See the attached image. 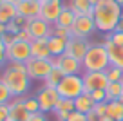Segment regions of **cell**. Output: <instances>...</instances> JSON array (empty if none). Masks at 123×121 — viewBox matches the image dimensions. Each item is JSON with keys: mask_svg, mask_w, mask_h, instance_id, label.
I'll list each match as a JSON object with an SVG mask.
<instances>
[{"mask_svg": "<svg viewBox=\"0 0 123 121\" xmlns=\"http://www.w3.org/2000/svg\"><path fill=\"white\" fill-rule=\"evenodd\" d=\"M123 15V7L114 2V0H103L100 4L94 6V24H96V31L109 34L112 31H116L119 20Z\"/></svg>", "mask_w": 123, "mask_h": 121, "instance_id": "1", "label": "cell"}, {"mask_svg": "<svg viewBox=\"0 0 123 121\" xmlns=\"http://www.w3.org/2000/svg\"><path fill=\"white\" fill-rule=\"evenodd\" d=\"M0 79L7 85L13 98H25V94L31 91V81H33L27 76V71H16V69H13L7 63H6V69L2 72Z\"/></svg>", "mask_w": 123, "mask_h": 121, "instance_id": "2", "label": "cell"}, {"mask_svg": "<svg viewBox=\"0 0 123 121\" xmlns=\"http://www.w3.org/2000/svg\"><path fill=\"white\" fill-rule=\"evenodd\" d=\"M111 65L109 54L103 43H91L85 58L81 60V69L83 72H105Z\"/></svg>", "mask_w": 123, "mask_h": 121, "instance_id": "3", "label": "cell"}, {"mask_svg": "<svg viewBox=\"0 0 123 121\" xmlns=\"http://www.w3.org/2000/svg\"><path fill=\"white\" fill-rule=\"evenodd\" d=\"M60 98H65V99H76L78 96H81L85 92L83 87V78L81 74H71L65 76V78L60 81V85L56 87Z\"/></svg>", "mask_w": 123, "mask_h": 121, "instance_id": "4", "label": "cell"}, {"mask_svg": "<svg viewBox=\"0 0 123 121\" xmlns=\"http://www.w3.org/2000/svg\"><path fill=\"white\" fill-rule=\"evenodd\" d=\"M53 61L49 60H36V58H31L29 61L25 63V71H27V76L31 79H45L49 76V72L53 71Z\"/></svg>", "mask_w": 123, "mask_h": 121, "instance_id": "5", "label": "cell"}, {"mask_svg": "<svg viewBox=\"0 0 123 121\" xmlns=\"http://www.w3.org/2000/svg\"><path fill=\"white\" fill-rule=\"evenodd\" d=\"M6 60L7 61H18L27 63L31 60V42H16L6 49Z\"/></svg>", "mask_w": 123, "mask_h": 121, "instance_id": "6", "label": "cell"}, {"mask_svg": "<svg viewBox=\"0 0 123 121\" xmlns=\"http://www.w3.org/2000/svg\"><path fill=\"white\" fill-rule=\"evenodd\" d=\"M35 96H36V99H38V103H40V112H43V114L53 112L56 103H58V99H60V94H58L56 89L45 87V85H43L42 89H38Z\"/></svg>", "mask_w": 123, "mask_h": 121, "instance_id": "7", "label": "cell"}, {"mask_svg": "<svg viewBox=\"0 0 123 121\" xmlns=\"http://www.w3.org/2000/svg\"><path fill=\"white\" fill-rule=\"evenodd\" d=\"M25 31L29 33L31 40H40V38H51L53 36V25L47 24L45 20H42L40 16L35 20H27Z\"/></svg>", "mask_w": 123, "mask_h": 121, "instance_id": "8", "label": "cell"}, {"mask_svg": "<svg viewBox=\"0 0 123 121\" xmlns=\"http://www.w3.org/2000/svg\"><path fill=\"white\" fill-rule=\"evenodd\" d=\"M96 31V24L92 16H78L71 25V36L73 38H89Z\"/></svg>", "mask_w": 123, "mask_h": 121, "instance_id": "9", "label": "cell"}, {"mask_svg": "<svg viewBox=\"0 0 123 121\" xmlns=\"http://www.w3.org/2000/svg\"><path fill=\"white\" fill-rule=\"evenodd\" d=\"M83 78V87L85 92H92V91H105L109 85V79L105 72H81Z\"/></svg>", "mask_w": 123, "mask_h": 121, "instance_id": "10", "label": "cell"}, {"mask_svg": "<svg viewBox=\"0 0 123 121\" xmlns=\"http://www.w3.org/2000/svg\"><path fill=\"white\" fill-rule=\"evenodd\" d=\"M51 61H53L54 67H60L65 76L83 72V69H81V61H78L76 58L69 56V54H62V56H58V58H51Z\"/></svg>", "mask_w": 123, "mask_h": 121, "instance_id": "11", "label": "cell"}, {"mask_svg": "<svg viewBox=\"0 0 123 121\" xmlns=\"http://www.w3.org/2000/svg\"><path fill=\"white\" fill-rule=\"evenodd\" d=\"M89 47H91V43L87 42V38H71L67 42L65 54H69V56L76 58L78 61H81L85 58V54H87Z\"/></svg>", "mask_w": 123, "mask_h": 121, "instance_id": "12", "label": "cell"}, {"mask_svg": "<svg viewBox=\"0 0 123 121\" xmlns=\"http://www.w3.org/2000/svg\"><path fill=\"white\" fill-rule=\"evenodd\" d=\"M63 4L62 0H54V2H42V11H40V18L45 20L47 24L54 25L58 22V16H60Z\"/></svg>", "mask_w": 123, "mask_h": 121, "instance_id": "13", "label": "cell"}, {"mask_svg": "<svg viewBox=\"0 0 123 121\" xmlns=\"http://www.w3.org/2000/svg\"><path fill=\"white\" fill-rule=\"evenodd\" d=\"M16 11L20 16H24L25 20H35L40 16L42 11V2H36V0H22L16 4Z\"/></svg>", "mask_w": 123, "mask_h": 121, "instance_id": "14", "label": "cell"}, {"mask_svg": "<svg viewBox=\"0 0 123 121\" xmlns=\"http://www.w3.org/2000/svg\"><path fill=\"white\" fill-rule=\"evenodd\" d=\"M9 116L7 121H27L31 114L27 112L25 105H24V98H15L9 103Z\"/></svg>", "mask_w": 123, "mask_h": 121, "instance_id": "15", "label": "cell"}, {"mask_svg": "<svg viewBox=\"0 0 123 121\" xmlns=\"http://www.w3.org/2000/svg\"><path fill=\"white\" fill-rule=\"evenodd\" d=\"M103 45H105V49H107L111 65L123 69V45H116V43L111 42L107 36H105V43H103Z\"/></svg>", "mask_w": 123, "mask_h": 121, "instance_id": "16", "label": "cell"}, {"mask_svg": "<svg viewBox=\"0 0 123 121\" xmlns=\"http://www.w3.org/2000/svg\"><path fill=\"white\" fill-rule=\"evenodd\" d=\"M31 58H36V60H49L51 58L49 47H47V38L31 40Z\"/></svg>", "mask_w": 123, "mask_h": 121, "instance_id": "17", "label": "cell"}, {"mask_svg": "<svg viewBox=\"0 0 123 121\" xmlns=\"http://www.w3.org/2000/svg\"><path fill=\"white\" fill-rule=\"evenodd\" d=\"M69 7L73 9V13L78 16H94V6L89 0H71Z\"/></svg>", "mask_w": 123, "mask_h": 121, "instance_id": "18", "label": "cell"}, {"mask_svg": "<svg viewBox=\"0 0 123 121\" xmlns=\"http://www.w3.org/2000/svg\"><path fill=\"white\" fill-rule=\"evenodd\" d=\"M47 47H49V53H51V58H58L62 54H65V47H67V40L60 36H51L47 38Z\"/></svg>", "mask_w": 123, "mask_h": 121, "instance_id": "19", "label": "cell"}, {"mask_svg": "<svg viewBox=\"0 0 123 121\" xmlns=\"http://www.w3.org/2000/svg\"><path fill=\"white\" fill-rule=\"evenodd\" d=\"M94 99L91 98V94L89 92H83L81 96H78L76 99H74V110L80 114H89L91 110H94Z\"/></svg>", "mask_w": 123, "mask_h": 121, "instance_id": "20", "label": "cell"}, {"mask_svg": "<svg viewBox=\"0 0 123 121\" xmlns=\"http://www.w3.org/2000/svg\"><path fill=\"white\" fill-rule=\"evenodd\" d=\"M16 15H18V11H16L15 4H11V2H4V4L0 6V24L7 25Z\"/></svg>", "mask_w": 123, "mask_h": 121, "instance_id": "21", "label": "cell"}, {"mask_svg": "<svg viewBox=\"0 0 123 121\" xmlns=\"http://www.w3.org/2000/svg\"><path fill=\"white\" fill-rule=\"evenodd\" d=\"M74 20H76V15L73 13V9H71L69 6H63L60 16H58V22L54 24V25H60V27H67V29H71V25L74 24Z\"/></svg>", "mask_w": 123, "mask_h": 121, "instance_id": "22", "label": "cell"}, {"mask_svg": "<svg viewBox=\"0 0 123 121\" xmlns=\"http://www.w3.org/2000/svg\"><path fill=\"white\" fill-rule=\"evenodd\" d=\"M63 78H65L63 71H62L60 67H53V71L49 72V76L43 79V85H45V87H51V89H56Z\"/></svg>", "mask_w": 123, "mask_h": 121, "instance_id": "23", "label": "cell"}, {"mask_svg": "<svg viewBox=\"0 0 123 121\" xmlns=\"http://www.w3.org/2000/svg\"><path fill=\"white\" fill-rule=\"evenodd\" d=\"M107 116L114 121H123V107L119 101H107Z\"/></svg>", "mask_w": 123, "mask_h": 121, "instance_id": "24", "label": "cell"}, {"mask_svg": "<svg viewBox=\"0 0 123 121\" xmlns=\"http://www.w3.org/2000/svg\"><path fill=\"white\" fill-rule=\"evenodd\" d=\"M25 25H27V20L24 18V16H20V15H16L15 18L11 20V22L6 25V29H7V33H11V34H18L20 31H24L25 29Z\"/></svg>", "mask_w": 123, "mask_h": 121, "instance_id": "25", "label": "cell"}, {"mask_svg": "<svg viewBox=\"0 0 123 121\" xmlns=\"http://www.w3.org/2000/svg\"><path fill=\"white\" fill-rule=\"evenodd\" d=\"M105 94H107V101H118L123 96L121 83H109L107 89H105Z\"/></svg>", "mask_w": 123, "mask_h": 121, "instance_id": "26", "label": "cell"}, {"mask_svg": "<svg viewBox=\"0 0 123 121\" xmlns=\"http://www.w3.org/2000/svg\"><path fill=\"white\" fill-rule=\"evenodd\" d=\"M54 114H69V112H74V99H65V98H60L53 110Z\"/></svg>", "mask_w": 123, "mask_h": 121, "instance_id": "27", "label": "cell"}, {"mask_svg": "<svg viewBox=\"0 0 123 121\" xmlns=\"http://www.w3.org/2000/svg\"><path fill=\"white\" fill-rule=\"evenodd\" d=\"M105 74H107L109 83H121L123 81V69H119V67L109 65L107 71H105Z\"/></svg>", "mask_w": 123, "mask_h": 121, "instance_id": "28", "label": "cell"}, {"mask_svg": "<svg viewBox=\"0 0 123 121\" xmlns=\"http://www.w3.org/2000/svg\"><path fill=\"white\" fill-rule=\"evenodd\" d=\"M24 105H25V109H27L29 114L40 112V103H38V99H36V96H25V98H24Z\"/></svg>", "mask_w": 123, "mask_h": 121, "instance_id": "29", "label": "cell"}, {"mask_svg": "<svg viewBox=\"0 0 123 121\" xmlns=\"http://www.w3.org/2000/svg\"><path fill=\"white\" fill-rule=\"evenodd\" d=\"M13 94H11V91L7 89V85L0 79V105H9V103L13 101Z\"/></svg>", "mask_w": 123, "mask_h": 121, "instance_id": "30", "label": "cell"}, {"mask_svg": "<svg viewBox=\"0 0 123 121\" xmlns=\"http://www.w3.org/2000/svg\"><path fill=\"white\" fill-rule=\"evenodd\" d=\"M53 34H54V36L63 38V40H67V42L73 38V36H71V29H67V27H60V25H53Z\"/></svg>", "mask_w": 123, "mask_h": 121, "instance_id": "31", "label": "cell"}, {"mask_svg": "<svg viewBox=\"0 0 123 121\" xmlns=\"http://www.w3.org/2000/svg\"><path fill=\"white\" fill-rule=\"evenodd\" d=\"M105 36H107L111 42H114L116 45H123V33L121 31H112V33L105 34Z\"/></svg>", "mask_w": 123, "mask_h": 121, "instance_id": "32", "label": "cell"}, {"mask_svg": "<svg viewBox=\"0 0 123 121\" xmlns=\"http://www.w3.org/2000/svg\"><path fill=\"white\" fill-rule=\"evenodd\" d=\"M89 94H91V98L94 99V103L107 101V94H105V91H92V92H89Z\"/></svg>", "mask_w": 123, "mask_h": 121, "instance_id": "33", "label": "cell"}, {"mask_svg": "<svg viewBox=\"0 0 123 121\" xmlns=\"http://www.w3.org/2000/svg\"><path fill=\"white\" fill-rule=\"evenodd\" d=\"M94 112H96L98 119H100V117H105V116H107V101L96 103V105H94Z\"/></svg>", "mask_w": 123, "mask_h": 121, "instance_id": "34", "label": "cell"}, {"mask_svg": "<svg viewBox=\"0 0 123 121\" xmlns=\"http://www.w3.org/2000/svg\"><path fill=\"white\" fill-rule=\"evenodd\" d=\"M15 40L16 42H31V36H29V33L24 29V31H20L18 34H15Z\"/></svg>", "mask_w": 123, "mask_h": 121, "instance_id": "35", "label": "cell"}, {"mask_svg": "<svg viewBox=\"0 0 123 121\" xmlns=\"http://www.w3.org/2000/svg\"><path fill=\"white\" fill-rule=\"evenodd\" d=\"M2 43L6 45V49H7L11 43H15V34H11V33H6L4 36H2Z\"/></svg>", "mask_w": 123, "mask_h": 121, "instance_id": "36", "label": "cell"}, {"mask_svg": "<svg viewBox=\"0 0 123 121\" xmlns=\"http://www.w3.org/2000/svg\"><path fill=\"white\" fill-rule=\"evenodd\" d=\"M27 121H49V119H47V116L43 112H36V114H31Z\"/></svg>", "mask_w": 123, "mask_h": 121, "instance_id": "37", "label": "cell"}, {"mask_svg": "<svg viewBox=\"0 0 123 121\" xmlns=\"http://www.w3.org/2000/svg\"><path fill=\"white\" fill-rule=\"evenodd\" d=\"M67 121H87V117H85V114H80V112L74 110V112L69 116V119H67Z\"/></svg>", "mask_w": 123, "mask_h": 121, "instance_id": "38", "label": "cell"}, {"mask_svg": "<svg viewBox=\"0 0 123 121\" xmlns=\"http://www.w3.org/2000/svg\"><path fill=\"white\" fill-rule=\"evenodd\" d=\"M7 116H9V107L0 105V121H7Z\"/></svg>", "mask_w": 123, "mask_h": 121, "instance_id": "39", "label": "cell"}, {"mask_svg": "<svg viewBox=\"0 0 123 121\" xmlns=\"http://www.w3.org/2000/svg\"><path fill=\"white\" fill-rule=\"evenodd\" d=\"M85 117H87V121H98V116H96L94 110H91L89 114H85Z\"/></svg>", "mask_w": 123, "mask_h": 121, "instance_id": "40", "label": "cell"}, {"mask_svg": "<svg viewBox=\"0 0 123 121\" xmlns=\"http://www.w3.org/2000/svg\"><path fill=\"white\" fill-rule=\"evenodd\" d=\"M6 33H7V29H6V25H4V24H0V42H2V36H4Z\"/></svg>", "mask_w": 123, "mask_h": 121, "instance_id": "41", "label": "cell"}, {"mask_svg": "<svg viewBox=\"0 0 123 121\" xmlns=\"http://www.w3.org/2000/svg\"><path fill=\"white\" fill-rule=\"evenodd\" d=\"M0 58H6V45L0 42Z\"/></svg>", "mask_w": 123, "mask_h": 121, "instance_id": "42", "label": "cell"}, {"mask_svg": "<svg viewBox=\"0 0 123 121\" xmlns=\"http://www.w3.org/2000/svg\"><path fill=\"white\" fill-rule=\"evenodd\" d=\"M116 31H121V33H123V15H121V20H119V24H118V27H116Z\"/></svg>", "mask_w": 123, "mask_h": 121, "instance_id": "43", "label": "cell"}, {"mask_svg": "<svg viewBox=\"0 0 123 121\" xmlns=\"http://www.w3.org/2000/svg\"><path fill=\"white\" fill-rule=\"evenodd\" d=\"M98 121H114V119H111V117H109V116H105V117H100V119H98Z\"/></svg>", "mask_w": 123, "mask_h": 121, "instance_id": "44", "label": "cell"}, {"mask_svg": "<svg viewBox=\"0 0 123 121\" xmlns=\"http://www.w3.org/2000/svg\"><path fill=\"white\" fill-rule=\"evenodd\" d=\"M89 2H91L92 6H96V4H100V2H103V0H89Z\"/></svg>", "mask_w": 123, "mask_h": 121, "instance_id": "45", "label": "cell"}, {"mask_svg": "<svg viewBox=\"0 0 123 121\" xmlns=\"http://www.w3.org/2000/svg\"><path fill=\"white\" fill-rule=\"evenodd\" d=\"M6 2H11V4H15V6H16L18 2H22V0H6Z\"/></svg>", "mask_w": 123, "mask_h": 121, "instance_id": "46", "label": "cell"}, {"mask_svg": "<svg viewBox=\"0 0 123 121\" xmlns=\"http://www.w3.org/2000/svg\"><path fill=\"white\" fill-rule=\"evenodd\" d=\"M6 61H7L6 58H0V67H4V63H6Z\"/></svg>", "mask_w": 123, "mask_h": 121, "instance_id": "47", "label": "cell"}, {"mask_svg": "<svg viewBox=\"0 0 123 121\" xmlns=\"http://www.w3.org/2000/svg\"><path fill=\"white\" fill-rule=\"evenodd\" d=\"M114 2H118V4L121 6V7H123V0H114Z\"/></svg>", "mask_w": 123, "mask_h": 121, "instance_id": "48", "label": "cell"}, {"mask_svg": "<svg viewBox=\"0 0 123 121\" xmlns=\"http://www.w3.org/2000/svg\"><path fill=\"white\" fill-rule=\"evenodd\" d=\"M118 101H119V105H121V107H123V96H121V98H119V99H118Z\"/></svg>", "mask_w": 123, "mask_h": 121, "instance_id": "49", "label": "cell"}, {"mask_svg": "<svg viewBox=\"0 0 123 121\" xmlns=\"http://www.w3.org/2000/svg\"><path fill=\"white\" fill-rule=\"evenodd\" d=\"M40 2H54V0H40Z\"/></svg>", "mask_w": 123, "mask_h": 121, "instance_id": "50", "label": "cell"}, {"mask_svg": "<svg viewBox=\"0 0 123 121\" xmlns=\"http://www.w3.org/2000/svg\"><path fill=\"white\" fill-rule=\"evenodd\" d=\"M4 2H6V0H0V6H2V4H4Z\"/></svg>", "mask_w": 123, "mask_h": 121, "instance_id": "51", "label": "cell"}, {"mask_svg": "<svg viewBox=\"0 0 123 121\" xmlns=\"http://www.w3.org/2000/svg\"><path fill=\"white\" fill-rule=\"evenodd\" d=\"M121 87H123V81H121Z\"/></svg>", "mask_w": 123, "mask_h": 121, "instance_id": "52", "label": "cell"}, {"mask_svg": "<svg viewBox=\"0 0 123 121\" xmlns=\"http://www.w3.org/2000/svg\"><path fill=\"white\" fill-rule=\"evenodd\" d=\"M36 2H40V0H36Z\"/></svg>", "mask_w": 123, "mask_h": 121, "instance_id": "53", "label": "cell"}]
</instances>
